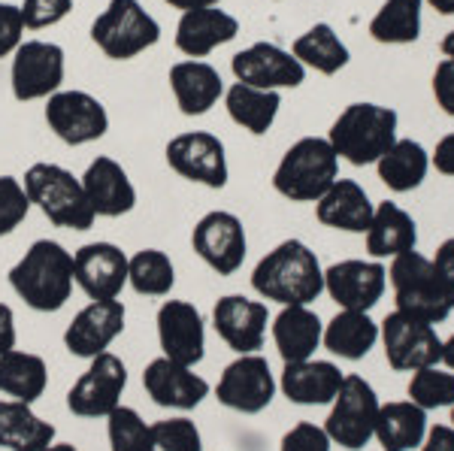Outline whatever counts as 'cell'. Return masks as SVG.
I'll return each instance as SVG.
<instances>
[{
	"instance_id": "cell-7",
	"label": "cell",
	"mask_w": 454,
	"mask_h": 451,
	"mask_svg": "<svg viewBox=\"0 0 454 451\" xmlns=\"http://www.w3.org/2000/svg\"><path fill=\"white\" fill-rule=\"evenodd\" d=\"M91 40L109 61H130L160 40V25L140 0H109L91 21Z\"/></svg>"
},
{
	"instance_id": "cell-47",
	"label": "cell",
	"mask_w": 454,
	"mask_h": 451,
	"mask_svg": "<svg viewBox=\"0 0 454 451\" xmlns=\"http://www.w3.org/2000/svg\"><path fill=\"white\" fill-rule=\"evenodd\" d=\"M430 260H434L439 279H442L445 285L451 288V294H454V237L445 239V243L436 249V258H430Z\"/></svg>"
},
{
	"instance_id": "cell-48",
	"label": "cell",
	"mask_w": 454,
	"mask_h": 451,
	"mask_svg": "<svg viewBox=\"0 0 454 451\" xmlns=\"http://www.w3.org/2000/svg\"><path fill=\"white\" fill-rule=\"evenodd\" d=\"M421 451H454V427L436 424L427 427V436L421 442Z\"/></svg>"
},
{
	"instance_id": "cell-16",
	"label": "cell",
	"mask_w": 454,
	"mask_h": 451,
	"mask_svg": "<svg viewBox=\"0 0 454 451\" xmlns=\"http://www.w3.org/2000/svg\"><path fill=\"white\" fill-rule=\"evenodd\" d=\"M231 70L237 82L252 85L263 91L297 89L306 79V67L291 52H285L276 43H252L243 52L231 58Z\"/></svg>"
},
{
	"instance_id": "cell-2",
	"label": "cell",
	"mask_w": 454,
	"mask_h": 451,
	"mask_svg": "<svg viewBox=\"0 0 454 451\" xmlns=\"http://www.w3.org/2000/svg\"><path fill=\"white\" fill-rule=\"evenodd\" d=\"M73 285V254L55 239H36L10 270V288L36 312L64 309Z\"/></svg>"
},
{
	"instance_id": "cell-37",
	"label": "cell",
	"mask_w": 454,
	"mask_h": 451,
	"mask_svg": "<svg viewBox=\"0 0 454 451\" xmlns=\"http://www.w3.org/2000/svg\"><path fill=\"white\" fill-rule=\"evenodd\" d=\"M424 0H385L370 21V36L385 46H409L421 36Z\"/></svg>"
},
{
	"instance_id": "cell-6",
	"label": "cell",
	"mask_w": 454,
	"mask_h": 451,
	"mask_svg": "<svg viewBox=\"0 0 454 451\" xmlns=\"http://www.w3.org/2000/svg\"><path fill=\"white\" fill-rule=\"evenodd\" d=\"M340 179V158L327 136H303L282 155L273 188L291 203H315Z\"/></svg>"
},
{
	"instance_id": "cell-33",
	"label": "cell",
	"mask_w": 454,
	"mask_h": 451,
	"mask_svg": "<svg viewBox=\"0 0 454 451\" xmlns=\"http://www.w3.org/2000/svg\"><path fill=\"white\" fill-rule=\"evenodd\" d=\"M279 106H282L279 91L252 89V85H243V82H233L231 89L224 91V109H227V115H231V121L254 136H263L276 125Z\"/></svg>"
},
{
	"instance_id": "cell-41",
	"label": "cell",
	"mask_w": 454,
	"mask_h": 451,
	"mask_svg": "<svg viewBox=\"0 0 454 451\" xmlns=\"http://www.w3.org/2000/svg\"><path fill=\"white\" fill-rule=\"evenodd\" d=\"M152 446L155 451H203V436L192 418H164L152 424Z\"/></svg>"
},
{
	"instance_id": "cell-32",
	"label": "cell",
	"mask_w": 454,
	"mask_h": 451,
	"mask_svg": "<svg viewBox=\"0 0 454 451\" xmlns=\"http://www.w3.org/2000/svg\"><path fill=\"white\" fill-rule=\"evenodd\" d=\"M55 442V427L31 409V403L0 400V448L6 451H43Z\"/></svg>"
},
{
	"instance_id": "cell-56",
	"label": "cell",
	"mask_w": 454,
	"mask_h": 451,
	"mask_svg": "<svg viewBox=\"0 0 454 451\" xmlns=\"http://www.w3.org/2000/svg\"><path fill=\"white\" fill-rule=\"evenodd\" d=\"M451 427H454V406H451Z\"/></svg>"
},
{
	"instance_id": "cell-1",
	"label": "cell",
	"mask_w": 454,
	"mask_h": 451,
	"mask_svg": "<svg viewBox=\"0 0 454 451\" xmlns=\"http://www.w3.org/2000/svg\"><path fill=\"white\" fill-rule=\"evenodd\" d=\"M252 288L279 307H309L325 294V267L303 239H285L258 260Z\"/></svg>"
},
{
	"instance_id": "cell-24",
	"label": "cell",
	"mask_w": 454,
	"mask_h": 451,
	"mask_svg": "<svg viewBox=\"0 0 454 451\" xmlns=\"http://www.w3.org/2000/svg\"><path fill=\"white\" fill-rule=\"evenodd\" d=\"M372 213H376V206H372L370 194L355 179H336L315 200V218L325 228L346 230V234H367Z\"/></svg>"
},
{
	"instance_id": "cell-31",
	"label": "cell",
	"mask_w": 454,
	"mask_h": 451,
	"mask_svg": "<svg viewBox=\"0 0 454 451\" xmlns=\"http://www.w3.org/2000/svg\"><path fill=\"white\" fill-rule=\"evenodd\" d=\"M379 343V324L370 318V312H351L340 309L325 324V337L321 346L340 361H364Z\"/></svg>"
},
{
	"instance_id": "cell-55",
	"label": "cell",
	"mask_w": 454,
	"mask_h": 451,
	"mask_svg": "<svg viewBox=\"0 0 454 451\" xmlns=\"http://www.w3.org/2000/svg\"><path fill=\"white\" fill-rule=\"evenodd\" d=\"M43 451H79V448L70 446V442H52V446H46Z\"/></svg>"
},
{
	"instance_id": "cell-40",
	"label": "cell",
	"mask_w": 454,
	"mask_h": 451,
	"mask_svg": "<svg viewBox=\"0 0 454 451\" xmlns=\"http://www.w3.org/2000/svg\"><path fill=\"white\" fill-rule=\"evenodd\" d=\"M409 400L415 406H421L424 412L430 409H445L454 406V373L451 369L439 367H424L415 369L412 379H409Z\"/></svg>"
},
{
	"instance_id": "cell-36",
	"label": "cell",
	"mask_w": 454,
	"mask_h": 451,
	"mask_svg": "<svg viewBox=\"0 0 454 451\" xmlns=\"http://www.w3.org/2000/svg\"><path fill=\"white\" fill-rule=\"evenodd\" d=\"M291 55H294L303 67H312V70L325 73V76H336L351 58L346 43L340 40V34H336L327 21H318V25H312L306 34H300L294 40V46H291Z\"/></svg>"
},
{
	"instance_id": "cell-20",
	"label": "cell",
	"mask_w": 454,
	"mask_h": 451,
	"mask_svg": "<svg viewBox=\"0 0 454 451\" xmlns=\"http://www.w3.org/2000/svg\"><path fill=\"white\" fill-rule=\"evenodd\" d=\"M73 282L91 300H119L128 285V254L115 243H88L73 252Z\"/></svg>"
},
{
	"instance_id": "cell-5",
	"label": "cell",
	"mask_w": 454,
	"mask_h": 451,
	"mask_svg": "<svg viewBox=\"0 0 454 451\" xmlns=\"http://www.w3.org/2000/svg\"><path fill=\"white\" fill-rule=\"evenodd\" d=\"M31 206L40 209L55 228L88 230L94 224V209L85 198L82 179H76L61 164H31L21 179Z\"/></svg>"
},
{
	"instance_id": "cell-11",
	"label": "cell",
	"mask_w": 454,
	"mask_h": 451,
	"mask_svg": "<svg viewBox=\"0 0 454 451\" xmlns=\"http://www.w3.org/2000/svg\"><path fill=\"white\" fill-rule=\"evenodd\" d=\"M279 382L273 379V369H270L267 358L254 354H239L237 361H231L224 367L222 379L215 385L218 403L227 406L233 412H243V416H258L273 403Z\"/></svg>"
},
{
	"instance_id": "cell-42",
	"label": "cell",
	"mask_w": 454,
	"mask_h": 451,
	"mask_svg": "<svg viewBox=\"0 0 454 451\" xmlns=\"http://www.w3.org/2000/svg\"><path fill=\"white\" fill-rule=\"evenodd\" d=\"M31 213V200L16 176H0V237H10Z\"/></svg>"
},
{
	"instance_id": "cell-27",
	"label": "cell",
	"mask_w": 454,
	"mask_h": 451,
	"mask_svg": "<svg viewBox=\"0 0 454 451\" xmlns=\"http://www.w3.org/2000/svg\"><path fill=\"white\" fill-rule=\"evenodd\" d=\"M342 369L333 361H297L285 363L279 391L297 406H331L342 385Z\"/></svg>"
},
{
	"instance_id": "cell-19",
	"label": "cell",
	"mask_w": 454,
	"mask_h": 451,
	"mask_svg": "<svg viewBox=\"0 0 454 451\" xmlns=\"http://www.w3.org/2000/svg\"><path fill=\"white\" fill-rule=\"evenodd\" d=\"M124 318L128 312H124L121 300H91L73 315L70 327L64 330V348L73 358H98L121 337Z\"/></svg>"
},
{
	"instance_id": "cell-13",
	"label": "cell",
	"mask_w": 454,
	"mask_h": 451,
	"mask_svg": "<svg viewBox=\"0 0 454 451\" xmlns=\"http://www.w3.org/2000/svg\"><path fill=\"white\" fill-rule=\"evenodd\" d=\"M46 125L61 143L88 145L106 136L109 113L94 94L61 89L46 100Z\"/></svg>"
},
{
	"instance_id": "cell-18",
	"label": "cell",
	"mask_w": 454,
	"mask_h": 451,
	"mask_svg": "<svg viewBox=\"0 0 454 451\" xmlns=\"http://www.w3.org/2000/svg\"><path fill=\"white\" fill-rule=\"evenodd\" d=\"M387 288V270L382 260L348 258L325 270V291L340 309L370 312L382 300Z\"/></svg>"
},
{
	"instance_id": "cell-12",
	"label": "cell",
	"mask_w": 454,
	"mask_h": 451,
	"mask_svg": "<svg viewBox=\"0 0 454 451\" xmlns=\"http://www.w3.org/2000/svg\"><path fill=\"white\" fill-rule=\"evenodd\" d=\"M128 388V367L113 352L91 358L88 369L67 391V409L79 418H106Z\"/></svg>"
},
{
	"instance_id": "cell-50",
	"label": "cell",
	"mask_w": 454,
	"mask_h": 451,
	"mask_svg": "<svg viewBox=\"0 0 454 451\" xmlns=\"http://www.w3.org/2000/svg\"><path fill=\"white\" fill-rule=\"evenodd\" d=\"M16 315H12V309L6 307V303H0V354L12 352L16 348Z\"/></svg>"
},
{
	"instance_id": "cell-17",
	"label": "cell",
	"mask_w": 454,
	"mask_h": 451,
	"mask_svg": "<svg viewBox=\"0 0 454 451\" xmlns=\"http://www.w3.org/2000/svg\"><path fill=\"white\" fill-rule=\"evenodd\" d=\"M158 346L160 354L182 367H197L207 354V324L194 303L167 300L158 309Z\"/></svg>"
},
{
	"instance_id": "cell-22",
	"label": "cell",
	"mask_w": 454,
	"mask_h": 451,
	"mask_svg": "<svg viewBox=\"0 0 454 451\" xmlns=\"http://www.w3.org/2000/svg\"><path fill=\"white\" fill-rule=\"evenodd\" d=\"M143 388L158 406L176 412L197 409L209 397V382L194 373V367H182L164 354L143 369Z\"/></svg>"
},
{
	"instance_id": "cell-23",
	"label": "cell",
	"mask_w": 454,
	"mask_h": 451,
	"mask_svg": "<svg viewBox=\"0 0 454 451\" xmlns=\"http://www.w3.org/2000/svg\"><path fill=\"white\" fill-rule=\"evenodd\" d=\"M82 188L98 218H121L137 206L134 182L115 158H94L82 173Z\"/></svg>"
},
{
	"instance_id": "cell-52",
	"label": "cell",
	"mask_w": 454,
	"mask_h": 451,
	"mask_svg": "<svg viewBox=\"0 0 454 451\" xmlns=\"http://www.w3.org/2000/svg\"><path fill=\"white\" fill-rule=\"evenodd\" d=\"M439 363H445V367L454 373V333L449 339H442V361H439Z\"/></svg>"
},
{
	"instance_id": "cell-10",
	"label": "cell",
	"mask_w": 454,
	"mask_h": 451,
	"mask_svg": "<svg viewBox=\"0 0 454 451\" xmlns=\"http://www.w3.org/2000/svg\"><path fill=\"white\" fill-rule=\"evenodd\" d=\"M64 70H67V61H64V49L58 43L25 40L12 52V67H10L12 97L21 100V104L49 100L55 91H61Z\"/></svg>"
},
{
	"instance_id": "cell-4",
	"label": "cell",
	"mask_w": 454,
	"mask_h": 451,
	"mask_svg": "<svg viewBox=\"0 0 454 451\" xmlns=\"http://www.w3.org/2000/svg\"><path fill=\"white\" fill-rule=\"evenodd\" d=\"M387 282L394 288V303L397 312L415 315L427 324H442L454 312V294L451 288L439 279L436 267L421 252H403L391 258Z\"/></svg>"
},
{
	"instance_id": "cell-44",
	"label": "cell",
	"mask_w": 454,
	"mask_h": 451,
	"mask_svg": "<svg viewBox=\"0 0 454 451\" xmlns=\"http://www.w3.org/2000/svg\"><path fill=\"white\" fill-rule=\"evenodd\" d=\"M333 442L325 427L312 424V421H300L282 436L279 451H331Z\"/></svg>"
},
{
	"instance_id": "cell-46",
	"label": "cell",
	"mask_w": 454,
	"mask_h": 451,
	"mask_svg": "<svg viewBox=\"0 0 454 451\" xmlns=\"http://www.w3.org/2000/svg\"><path fill=\"white\" fill-rule=\"evenodd\" d=\"M434 97L436 106L454 119V58H445L434 73Z\"/></svg>"
},
{
	"instance_id": "cell-14",
	"label": "cell",
	"mask_w": 454,
	"mask_h": 451,
	"mask_svg": "<svg viewBox=\"0 0 454 451\" xmlns=\"http://www.w3.org/2000/svg\"><path fill=\"white\" fill-rule=\"evenodd\" d=\"M164 158L170 164L173 173H179L182 179L194 182L203 188H218L227 185V155L224 143L215 134L207 130H185V134L173 136L164 149Z\"/></svg>"
},
{
	"instance_id": "cell-9",
	"label": "cell",
	"mask_w": 454,
	"mask_h": 451,
	"mask_svg": "<svg viewBox=\"0 0 454 451\" xmlns=\"http://www.w3.org/2000/svg\"><path fill=\"white\" fill-rule=\"evenodd\" d=\"M379 339L385 346L387 367L397 373H415L442 361V337L436 333V324H427L406 312L394 309L379 324Z\"/></svg>"
},
{
	"instance_id": "cell-29",
	"label": "cell",
	"mask_w": 454,
	"mask_h": 451,
	"mask_svg": "<svg viewBox=\"0 0 454 451\" xmlns=\"http://www.w3.org/2000/svg\"><path fill=\"white\" fill-rule=\"evenodd\" d=\"M415 245H419L415 218L391 200L379 203L367 230V252L376 260H385V258H397L403 252H412Z\"/></svg>"
},
{
	"instance_id": "cell-30",
	"label": "cell",
	"mask_w": 454,
	"mask_h": 451,
	"mask_svg": "<svg viewBox=\"0 0 454 451\" xmlns=\"http://www.w3.org/2000/svg\"><path fill=\"white\" fill-rule=\"evenodd\" d=\"M424 436H427V412L415 406L412 400H394V403L379 406L372 439H379L385 451L421 448Z\"/></svg>"
},
{
	"instance_id": "cell-54",
	"label": "cell",
	"mask_w": 454,
	"mask_h": 451,
	"mask_svg": "<svg viewBox=\"0 0 454 451\" xmlns=\"http://www.w3.org/2000/svg\"><path fill=\"white\" fill-rule=\"evenodd\" d=\"M442 52H445V58H454V31L445 34V40H442Z\"/></svg>"
},
{
	"instance_id": "cell-45",
	"label": "cell",
	"mask_w": 454,
	"mask_h": 451,
	"mask_svg": "<svg viewBox=\"0 0 454 451\" xmlns=\"http://www.w3.org/2000/svg\"><path fill=\"white\" fill-rule=\"evenodd\" d=\"M25 43V19L21 6L4 4L0 0V58H10Z\"/></svg>"
},
{
	"instance_id": "cell-28",
	"label": "cell",
	"mask_w": 454,
	"mask_h": 451,
	"mask_svg": "<svg viewBox=\"0 0 454 451\" xmlns=\"http://www.w3.org/2000/svg\"><path fill=\"white\" fill-rule=\"evenodd\" d=\"M270 333H273L279 358L285 363H297L315 358V352L321 348V337H325V324L318 312L309 307H282L270 324Z\"/></svg>"
},
{
	"instance_id": "cell-51",
	"label": "cell",
	"mask_w": 454,
	"mask_h": 451,
	"mask_svg": "<svg viewBox=\"0 0 454 451\" xmlns=\"http://www.w3.org/2000/svg\"><path fill=\"white\" fill-rule=\"evenodd\" d=\"M164 4H170L173 10L192 12V10H207V6H218L222 0H164Z\"/></svg>"
},
{
	"instance_id": "cell-39",
	"label": "cell",
	"mask_w": 454,
	"mask_h": 451,
	"mask_svg": "<svg viewBox=\"0 0 454 451\" xmlns=\"http://www.w3.org/2000/svg\"><path fill=\"white\" fill-rule=\"evenodd\" d=\"M109 451H155L152 446V424H145L140 412L130 406H115L106 416Z\"/></svg>"
},
{
	"instance_id": "cell-8",
	"label": "cell",
	"mask_w": 454,
	"mask_h": 451,
	"mask_svg": "<svg viewBox=\"0 0 454 451\" xmlns=\"http://www.w3.org/2000/svg\"><path fill=\"white\" fill-rule=\"evenodd\" d=\"M379 394L364 376H346L336 391L325 431L333 446L346 451H361L370 446L379 418Z\"/></svg>"
},
{
	"instance_id": "cell-26",
	"label": "cell",
	"mask_w": 454,
	"mask_h": 451,
	"mask_svg": "<svg viewBox=\"0 0 454 451\" xmlns=\"http://www.w3.org/2000/svg\"><path fill=\"white\" fill-rule=\"evenodd\" d=\"M170 91L182 115H207L224 97V79L207 61H185L170 67Z\"/></svg>"
},
{
	"instance_id": "cell-43",
	"label": "cell",
	"mask_w": 454,
	"mask_h": 451,
	"mask_svg": "<svg viewBox=\"0 0 454 451\" xmlns=\"http://www.w3.org/2000/svg\"><path fill=\"white\" fill-rule=\"evenodd\" d=\"M73 12V0H25L21 4V19H25V31H43V27H55Z\"/></svg>"
},
{
	"instance_id": "cell-49",
	"label": "cell",
	"mask_w": 454,
	"mask_h": 451,
	"mask_svg": "<svg viewBox=\"0 0 454 451\" xmlns=\"http://www.w3.org/2000/svg\"><path fill=\"white\" fill-rule=\"evenodd\" d=\"M430 164H434L442 176H454V134L442 136V140L436 143V152L430 155Z\"/></svg>"
},
{
	"instance_id": "cell-21",
	"label": "cell",
	"mask_w": 454,
	"mask_h": 451,
	"mask_svg": "<svg viewBox=\"0 0 454 451\" xmlns=\"http://www.w3.org/2000/svg\"><path fill=\"white\" fill-rule=\"evenodd\" d=\"M270 312L267 303L252 300L243 294H227L212 309V327L224 339L227 348L237 354H254L267 339Z\"/></svg>"
},
{
	"instance_id": "cell-53",
	"label": "cell",
	"mask_w": 454,
	"mask_h": 451,
	"mask_svg": "<svg viewBox=\"0 0 454 451\" xmlns=\"http://www.w3.org/2000/svg\"><path fill=\"white\" fill-rule=\"evenodd\" d=\"M430 6L439 12V16H454V0H427Z\"/></svg>"
},
{
	"instance_id": "cell-3",
	"label": "cell",
	"mask_w": 454,
	"mask_h": 451,
	"mask_svg": "<svg viewBox=\"0 0 454 451\" xmlns=\"http://www.w3.org/2000/svg\"><path fill=\"white\" fill-rule=\"evenodd\" d=\"M397 113L379 104H351L336 115L327 143L333 145L336 158H346L355 167L376 164L391 149L397 136Z\"/></svg>"
},
{
	"instance_id": "cell-15",
	"label": "cell",
	"mask_w": 454,
	"mask_h": 451,
	"mask_svg": "<svg viewBox=\"0 0 454 451\" xmlns=\"http://www.w3.org/2000/svg\"><path fill=\"white\" fill-rule=\"evenodd\" d=\"M192 245H194L197 258L218 276L237 273L239 267H243L246 252H248L243 222L233 213H224V209H212V213H207L194 224Z\"/></svg>"
},
{
	"instance_id": "cell-35",
	"label": "cell",
	"mask_w": 454,
	"mask_h": 451,
	"mask_svg": "<svg viewBox=\"0 0 454 451\" xmlns=\"http://www.w3.org/2000/svg\"><path fill=\"white\" fill-rule=\"evenodd\" d=\"M376 170H379V179H382L391 191L406 194V191L421 188V182L427 179L430 155H427V149H424L421 143L397 140L376 161Z\"/></svg>"
},
{
	"instance_id": "cell-38",
	"label": "cell",
	"mask_w": 454,
	"mask_h": 451,
	"mask_svg": "<svg viewBox=\"0 0 454 451\" xmlns=\"http://www.w3.org/2000/svg\"><path fill=\"white\" fill-rule=\"evenodd\" d=\"M128 285L143 297H167L176 285V267L160 249H143L128 258Z\"/></svg>"
},
{
	"instance_id": "cell-25",
	"label": "cell",
	"mask_w": 454,
	"mask_h": 451,
	"mask_svg": "<svg viewBox=\"0 0 454 451\" xmlns=\"http://www.w3.org/2000/svg\"><path fill=\"white\" fill-rule=\"evenodd\" d=\"M239 21L231 12L218 10V6H207V10H192L182 12L179 25H176V49L185 58H207L215 52L218 46L237 40Z\"/></svg>"
},
{
	"instance_id": "cell-34",
	"label": "cell",
	"mask_w": 454,
	"mask_h": 451,
	"mask_svg": "<svg viewBox=\"0 0 454 451\" xmlns=\"http://www.w3.org/2000/svg\"><path fill=\"white\" fill-rule=\"evenodd\" d=\"M49 385V367L34 352H12L0 354V394L19 400V403H36Z\"/></svg>"
}]
</instances>
